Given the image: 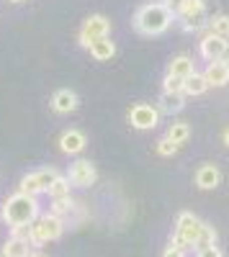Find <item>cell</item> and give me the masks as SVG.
<instances>
[{"label": "cell", "instance_id": "ac0fdd59", "mask_svg": "<svg viewBox=\"0 0 229 257\" xmlns=\"http://www.w3.org/2000/svg\"><path fill=\"white\" fill-rule=\"evenodd\" d=\"M206 90H209V82L203 80V75H198V72H193L191 77H185L183 80V95L185 98H196V95H203Z\"/></svg>", "mask_w": 229, "mask_h": 257}, {"label": "cell", "instance_id": "9c48e42d", "mask_svg": "<svg viewBox=\"0 0 229 257\" xmlns=\"http://www.w3.org/2000/svg\"><path fill=\"white\" fill-rule=\"evenodd\" d=\"M77 105H80V98L70 88H59L52 95V111L54 113H72V111H77Z\"/></svg>", "mask_w": 229, "mask_h": 257}, {"label": "cell", "instance_id": "d4e9b609", "mask_svg": "<svg viewBox=\"0 0 229 257\" xmlns=\"http://www.w3.org/2000/svg\"><path fill=\"white\" fill-rule=\"evenodd\" d=\"M155 149H157V155H162V157H173L175 152H178V144H173L168 137H162V139H157V144H155Z\"/></svg>", "mask_w": 229, "mask_h": 257}, {"label": "cell", "instance_id": "f546056e", "mask_svg": "<svg viewBox=\"0 0 229 257\" xmlns=\"http://www.w3.org/2000/svg\"><path fill=\"white\" fill-rule=\"evenodd\" d=\"M219 62H224L226 67H229V41H226V47H224V52H221V57H219Z\"/></svg>", "mask_w": 229, "mask_h": 257}, {"label": "cell", "instance_id": "44dd1931", "mask_svg": "<svg viewBox=\"0 0 229 257\" xmlns=\"http://www.w3.org/2000/svg\"><path fill=\"white\" fill-rule=\"evenodd\" d=\"M209 34L214 36H221V39H229V16L226 13H219L214 18H209V24H206Z\"/></svg>", "mask_w": 229, "mask_h": 257}, {"label": "cell", "instance_id": "2e32d148", "mask_svg": "<svg viewBox=\"0 0 229 257\" xmlns=\"http://www.w3.org/2000/svg\"><path fill=\"white\" fill-rule=\"evenodd\" d=\"M183 108H185V95L183 93H162L160 100H157V111L160 113L173 116V113H180Z\"/></svg>", "mask_w": 229, "mask_h": 257}, {"label": "cell", "instance_id": "5b68a950", "mask_svg": "<svg viewBox=\"0 0 229 257\" xmlns=\"http://www.w3.org/2000/svg\"><path fill=\"white\" fill-rule=\"evenodd\" d=\"M59 178V173L54 167H41V170H34V173L24 175L21 178V193H26V196H39V193H47L49 185Z\"/></svg>", "mask_w": 229, "mask_h": 257}, {"label": "cell", "instance_id": "277c9868", "mask_svg": "<svg viewBox=\"0 0 229 257\" xmlns=\"http://www.w3.org/2000/svg\"><path fill=\"white\" fill-rule=\"evenodd\" d=\"M62 231H65V224L54 213H39V219L31 224V244L39 247V244L54 242L62 237Z\"/></svg>", "mask_w": 229, "mask_h": 257}, {"label": "cell", "instance_id": "d6a6232c", "mask_svg": "<svg viewBox=\"0 0 229 257\" xmlns=\"http://www.w3.org/2000/svg\"><path fill=\"white\" fill-rule=\"evenodd\" d=\"M11 3H24V0H11Z\"/></svg>", "mask_w": 229, "mask_h": 257}, {"label": "cell", "instance_id": "4dcf8cb0", "mask_svg": "<svg viewBox=\"0 0 229 257\" xmlns=\"http://www.w3.org/2000/svg\"><path fill=\"white\" fill-rule=\"evenodd\" d=\"M221 142L229 147V126H224V132H221Z\"/></svg>", "mask_w": 229, "mask_h": 257}, {"label": "cell", "instance_id": "484cf974", "mask_svg": "<svg viewBox=\"0 0 229 257\" xmlns=\"http://www.w3.org/2000/svg\"><path fill=\"white\" fill-rule=\"evenodd\" d=\"M162 93H183V80L165 75V80H162Z\"/></svg>", "mask_w": 229, "mask_h": 257}, {"label": "cell", "instance_id": "6da1fadb", "mask_svg": "<svg viewBox=\"0 0 229 257\" xmlns=\"http://www.w3.org/2000/svg\"><path fill=\"white\" fill-rule=\"evenodd\" d=\"M173 21H175V16L168 3H147L134 13L132 24L142 36H160L170 29Z\"/></svg>", "mask_w": 229, "mask_h": 257}, {"label": "cell", "instance_id": "ba28073f", "mask_svg": "<svg viewBox=\"0 0 229 257\" xmlns=\"http://www.w3.org/2000/svg\"><path fill=\"white\" fill-rule=\"evenodd\" d=\"M67 180H70V185H77V188H90L98 180V170L90 160H77L67 170Z\"/></svg>", "mask_w": 229, "mask_h": 257}, {"label": "cell", "instance_id": "8992f818", "mask_svg": "<svg viewBox=\"0 0 229 257\" xmlns=\"http://www.w3.org/2000/svg\"><path fill=\"white\" fill-rule=\"evenodd\" d=\"M108 34H111V21H108L106 16L95 13V16L85 18V24H82V29H80V34H77V41H80L82 49H90L93 41L108 36Z\"/></svg>", "mask_w": 229, "mask_h": 257}, {"label": "cell", "instance_id": "8fae6325", "mask_svg": "<svg viewBox=\"0 0 229 257\" xmlns=\"http://www.w3.org/2000/svg\"><path fill=\"white\" fill-rule=\"evenodd\" d=\"M221 183V173H219V167L211 165V162H206L196 170V185L201 190H214L216 185Z\"/></svg>", "mask_w": 229, "mask_h": 257}, {"label": "cell", "instance_id": "52a82bcc", "mask_svg": "<svg viewBox=\"0 0 229 257\" xmlns=\"http://www.w3.org/2000/svg\"><path fill=\"white\" fill-rule=\"evenodd\" d=\"M127 118H129V123H132L134 128H139V132H147V128H155V126H157L160 111L155 108V105H150V103H137V105H132V108H129Z\"/></svg>", "mask_w": 229, "mask_h": 257}, {"label": "cell", "instance_id": "4316f807", "mask_svg": "<svg viewBox=\"0 0 229 257\" xmlns=\"http://www.w3.org/2000/svg\"><path fill=\"white\" fill-rule=\"evenodd\" d=\"M11 231H13V239H21V242H29L31 244V226H18V229H11Z\"/></svg>", "mask_w": 229, "mask_h": 257}, {"label": "cell", "instance_id": "7c38bea8", "mask_svg": "<svg viewBox=\"0 0 229 257\" xmlns=\"http://www.w3.org/2000/svg\"><path fill=\"white\" fill-rule=\"evenodd\" d=\"M193 72H196L193 57H188V54H178V57H173V59L168 62V75H170V77L185 80V77H191Z\"/></svg>", "mask_w": 229, "mask_h": 257}, {"label": "cell", "instance_id": "7402d4cb", "mask_svg": "<svg viewBox=\"0 0 229 257\" xmlns=\"http://www.w3.org/2000/svg\"><path fill=\"white\" fill-rule=\"evenodd\" d=\"M70 188H72V185H70V180L59 175V178L49 185V190H47V193H49V198H52V201H59V198H67V196H70Z\"/></svg>", "mask_w": 229, "mask_h": 257}, {"label": "cell", "instance_id": "f1b7e54d", "mask_svg": "<svg viewBox=\"0 0 229 257\" xmlns=\"http://www.w3.org/2000/svg\"><path fill=\"white\" fill-rule=\"evenodd\" d=\"M162 257H185V252L183 249H175V247H168L162 252Z\"/></svg>", "mask_w": 229, "mask_h": 257}, {"label": "cell", "instance_id": "9a60e30c", "mask_svg": "<svg viewBox=\"0 0 229 257\" xmlns=\"http://www.w3.org/2000/svg\"><path fill=\"white\" fill-rule=\"evenodd\" d=\"M170 8H173V16L180 21V18L206 13V0H175V6H170Z\"/></svg>", "mask_w": 229, "mask_h": 257}, {"label": "cell", "instance_id": "d6986e66", "mask_svg": "<svg viewBox=\"0 0 229 257\" xmlns=\"http://www.w3.org/2000/svg\"><path fill=\"white\" fill-rule=\"evenodd\" d=\"M165 137H168L173 144H185V142H188L191 139V126H188V121H175V123H170V128H168V134H165Z\"/></svg>", "mask_w": 229, "mask_h": 257}, {"label": "cell", "instance_id": "30bf717a", "mask_svg": "<svg viewBox=\"0 0 229 257\" xmlns=\"http://www.w3.org/2000/svg\"><path fill=\"white\" fill-rule=\"evenodd\" d=\"M85 144H88V139L80 128H67V132L59 137V149L65 155H80L82 149H85Z\"/></svg>", "mask_w": 229, "mask_h": 257}, {"label": "cell", "instance_id": "603a6c76", "mask_svg": "<svg viewBox=\"0 0 229 257\" xmlns=\"http://www.w3.org/2000/svg\"><path fill=\"white\" fill-rule=\"evenodd\" d=\"M206 247H216V229L209 226V224H203V229H201V237L196 242V252H201Z\"/></svg>", "mask_w": 229, "mask_h": 257}, {"label": "cell", "instance_id": "1f68e13d", "mask_svg": "<svg viewBox=\"0 0 229 257\" xmlns=\"http://www.w3.org/2000/svg\"><path fill=\"white\" fill-rule=\"evenodd\" d=\"M29 257H47V254H41V252H31Z\"/></svg>", "mask_w": 229, "mask_h": 257}, {"label": "cell", "instance_id": "cb8c5ba5", "mask_svg": "<svg viewBox=\"0 0 229 257\" xmlns=\"http://www.w3.org/2000/svg\"><path fill=\"white\" fill-rule=\"evenodd\" d=\"M209 21H206V13H201V16H191V18H180V26H183V31H201Z\"/></svg>", "mask_w": 229, "mask_h": 257}, {"label": "cell", "instance_id": "836d02e7", "mask_svg": "<svg viewBox=\"0 0 229 257\" xmlns=\"http://www.w3.org/2000/svg\"><path fill=\"white\" fill-rule=\"evenodd\" d=\"M0 257H3V254H0Z\"/></svg>", "mask_w": 229, "mask_h": 257}, {"label": "cell", "instance_id": "83f0119b", "mask_svg": "<svg viewBox=\"0 0 229 257\" xmlns=\"http://www.w3.org/2000/svg\"><path fill=\"white\" fill-rule=\"evenodd\" d=\"M198 257H221V252H219V247H206L198 252Z\"/></svg>", "mask_w": 229, "mask_h": 257}, {"label": "cell", "instance_id": "e0dca14e", "mask_svg": "<svg viewBox=\"0 0 229 257\" xmlns=\"http://www.w3.org/2000/svg\"><path fill=\"white\" fill-rule=\"evenodd\" d=\"M90 54L98 62H108L116 54V44L111 41V36H103V39H98V41H93V44H90Z\"/></svg>", "mask_w": 229, "mask_h": 257}, {"label": "cell", "instance_id": "7a4b0ae2", "mask_svg": "<svg viewBox=\"0 0 229 257\" xmlns=\"http://www.w3.org/2000/svg\"><path fill=\"white\" fill-rule=\"evenodd\" d=\"M3 219L11 229L18 226H31L39 219V201L36 196H26V193H13L3 206Z\"/></svg>", "mask_w": 229, "mask_h": 257}, {"label": "cell", "instance_id": "ffe728a7", "mask_svg": "<svg viewBox=\"0 0 229 257\" xmlns=\"http://www.w3.org/2000/svg\"><path fill=\"white\" fill-rule=\"evenodd\" d=\"M31 254V244L29 242H21V239H8L3 244V257H29Z\"/></svg>", "mask_w": 229, "mask_h": 257}, {"label": "cell", "instance_id": "3957f363", "mask_svg": "<svg viewBox=\"0 0 229 257\" xmlns=\"http://www.w3.org/2000/svg\"><path fill=\"white\" fill-rule=\"evenodd\" d=\"M201 229H203V221L191 211H180L178 213V221H175V234L170 239V247L175 249H188V247H196L198 237H201Z\"/></svg>", "mask_w": 229, "mask_h": 257}, {"label": "cell", "instance_id": "5bb4252c", "mask_svg": "<svg viewBox=\"0 0 229 257\" xmlns=\"http://www.w3.org/2000/svg\"><path fill=\"white\" fill-rule=\"evenodd\" d=\"M224 47H226V39L214 36V34H206V36L201 39V57L209 59V62H216V59L221 57Z\"/></svg>", "mask_w": 229, "mask_h": 257}, {"label": "cell", "instance_id": "4fadbf2b", "mask_svg": "<svg viewBox=\"0 0 229 257\" xmlns=\"http://www.w3.org/2000/svg\"><path fill=\"white\" fill-rule=\"evenodd\" d=\"M203 80L209 82V88H224V85L229 82V67L224 62H209V67H206L203 72Z\"/></svg>", "mask_w": 229, "mask_h": 257}]
</instances>
